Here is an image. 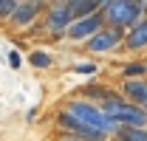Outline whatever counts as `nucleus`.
I'll use <instances>...</instances> for the list:
<instances>
[{"instance_id":"obj_1","label":"nucleus","mask_w":147,"mask_h":141,"mask_svg":"<svg viewBox=\"0 0 147 141\" xmlns=\"http://www.w3.org/2000/svg\"><path fill=\"white\" fill-rule=\"evenodd\" d=\"M62 110H65L68 116H74L79 124H85L88 130H93L99 138H110V136L116 133V127H119L113 119H108V116L99 110V105H93V102L82 99V96H74V99H68V102L62 105Z\"/></svg>"},{"instance_id":"obj_2","label":"nucleus","mask_w":147,"mask_h":141,"mask_svg":"<svg viewBox=\"0 0 147 141\" xmlns=\"http://www.w3.org/2000/svg\"><path fill=\"white\" fill-rule=\"evenodd\" d=\"M102 17H105V26H113V28H130L136 20H142V14H147L144 6L139 0H105L102 3Z\"/></svg>"},{"instance_id":"obj_3","label":"nucleus","mask_w":147,"mask_h":141,"mask_svg":"<svg viewBox=\"0 0 147 141\" xmlns=\"http://www.w3.org/2000/svg\"><path fill=\"white\" fill-rule=\"evenodd\" d=\"M122 40H125V31H122V28L102 26L96 34H91L88 40H85V51L93 54V56H99V54H110V51H116V48L122 45Z\"/></svg>"},{"instance_id":"obj_4","label":"nucleus","mask_w":147,"mask_h":141,"mask_svg":"<svg viewBox=\"0 0 147 141\" xmlns=\"http://www.w3.org/2000/svg\"><path fill=\"white\" fill-rule=\"evenodd\" d=\"M102 26H105L102 11H91V14H85V17H76L71 26L65 28V34H62V37H65L68 42H85V40H88L91 34H96Z\"/></svg>"},{"instance_id":"obj_5","label":"nucleus","mask_w":147,"mask_h":141,"mask_svg":"<svg viewBox=\"0 0 147 141\" xmlns=\"http://www.w3.org/2000/svg\"><path fill=\"white\" fill-rule=\"evenodd\" d=\"M42 23V31L51 37H62L65 34V28L74 23V14L71 9L65 6V3H48V9H45V20H40Z\"/></svg>"},{"instance_id":"obj_6","label":"nucleus","mask_w":147,"mask_h":141,"mask_svg":"<svg viewBox=\"0 0 147 141\" xmlns=\"http://www.w3.org/2000/svg\"><path fill=\"white\" fill-rule=\"evenodd\" d=\"M45 11V3H40V0H17V6H14V11L9 14V26L11 28H28L31 23L40 20V14Z\"/></svg>"},{"instance_id":"obj_7","label":"nucleus","mask_w":147,"mask_h":141,"mask_svg":"<svg viewBox=\"0 0 147 141\" xmlns=\"http://www.w3.org/2000/svg\"><path fill=\"white\" fill-rule=\"evenodd\" d=\"M122 45L130 54H142L147 51V14H142V20H136L130 28H125V40Z\"/></svg>"},{"instance_id":"obj_8","label":"nucleus","mask_w":147,"mask_h":141,"mask_svg":"<svg viewBox=\"0 0 147 141\" xmlns=\"http://www.w3.org/2000/svg\"><path fill=\"white\" fill-rule=\"evenodd\" d=\"M119 93L127 102H133V105H139L142 110H147V76H142V79H125Z\"/></svg>"},{"instance_id":"obj_9","label":"nucleus","mask_w":147,"mask_h":141,"mask_svg":"<svg viewBox=\"0 0 147 141\" xmlns=\"http://www.w3.org/2000/svg\"><path fill=\"white\" fill-rule=\"evenodd\" d=\"M113 93H119V90H113L110 85H85L82 88V99H88V102H93V105H102L105 99H110Z\"/></svg>"},{"instance_id":"obj_10","label":"nucleus","mask_w":147,"mask_h":141,"mask_svg":"<svg viewBox=\"0 0 147 141\" xmlns=\"http://www.w3.org/2000/svg\"><path fill=\"white\" fill-rule=\"evenodd\" d=\"M116 141H147V127H127V124H119L116 133H113Z\"/></svg>"},{"instance_id":"obj_11","label":"nucleus","mask_w":147,"mask_h":141,"mask_svg":"<svg viewBox=\"0 0 147 141\" xmlns=\"http://www.w3.org/2000/svg\"><path fill=\"white\" fill-rule=\"evenodd\" d=\"M28 65L37 70H48L54 65V56L51 51H42V48H34V51H28Z\"/></svg>"},{"instance_id":"obj_12","label":"nucleus","mask_w":147,"mask_h":141,"mask_svg":"<svg viewBox=\"0 0 147 141\" xmlns=\"http://www.w3.org/2000/svg\"><path fill=\"white\" fill-rule=\"evenodd\" d=\"M147 76V62L144 59H130L122 65V79H142Z\"/></svg>"},{"instance_id":"obj_13","label":"nucleus","mask_w":147,"mask_h":141,"mask_svg":"<svg viewBox=\"0 0 147 141\" xmlns=\"http://www.w3.org/2000/svg\"><path fill=\"white\" fill-rule=\"evenodd\" d=\"M74 73H79V76H96L99 73V65L96 62H76L74 65Z\"/></svg>"},{"instance_id":"obj_14","label":"nucleus","mask_w":147,"mask_h":141,"mask_svg":"<svg viewBox=\"0 0 147 141\" xmlns=\"http://www.w3.org/2000/svg\"><path fill=\"white\" fill-rule=\"evenodd\" d=\"M14 6H17V0H0V23L9 20V14L14 11Z\"/></svg>"},{"instance_id":"obj_15","label":"nucleus","mask_w":147,"mask_h":141,"mask_svg":"<svg viewBox=\"0 0 147 141\" xmlns=\"http://www.w3.org/2000/svg\"><path fill=\"white\" fill-rule=\"evenodd\" d=\"M6 56H9V68H11V70H17V68H23V54H20L17 48H11V51L6 54Z\"/></svg>"},{"instance_id":"obj_16","label":"nucleus","mask_w":147,"mask_h":141,"mask_svg":"<svg viewBox=\"0 0 147 141\" xmlns=\"http://www.w3.org/2000/svg\"><path fill=\"white\" fill-rule=\"evenodd\" d=\"M57 141H108V138H88V136H76V133H59Z\"/></svg>"},{"instance_id":"obj_17","label":"nucleus","mask_w":147,"mask_h":141,"mask_svg":"<svg viewBox=\"0 0 147 141\" xmlns=\"http://www.w3.org/2000/svg\"><path fill=\"white\" fill-rule=\"evenodd\" d=\"M34 119H37V107H31V110L26 113V122H34Z\"/></svg>"},{"instance_id":"obj_18","label":"nucleus","mask_w":147,"mask_h":141,"mask_svg":"<svg viewBox=\"0 0 147 141\" xmlns=\"http://www.w3.org/2000/svg\"><path fill=\"white\" fill-rule=\"evenodd\" d=\"M139 3H142V6H144V11H147V0H139Z\"/></svg>"},{"instance_id":"obj_19","label":"nucleus","mask_w":147,"mask_h":141,"mask_svg":"<svg viewBox=\"0 0 147 141\" xmlns=\"http://www.w3.org/2000/svg\"><path fill=\"white\" fill-rule=\"evenodd\" d=\"M48 3H62V0H48Z\"/></svg>"}]
</instances>
